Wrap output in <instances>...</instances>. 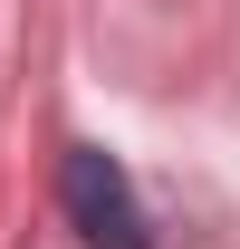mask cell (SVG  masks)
Instances as JSON below:
<instances>
[{
  "label": "cell",
  "instance_id": "1",
  "mask_svg": "<svg viewBox=\"0 0 240 249\" xmlns=\"http://www.w3.org/2000/svg\"><path fill=\"white\" fill-rule=\"evenodd\" d=\"M58 211L87 249H154V220L135 201V173H125L106 144H67L58 163Z\"/></svg>",
  "mask_w": 240,
  "mask_h": 249
}]
</instances>
